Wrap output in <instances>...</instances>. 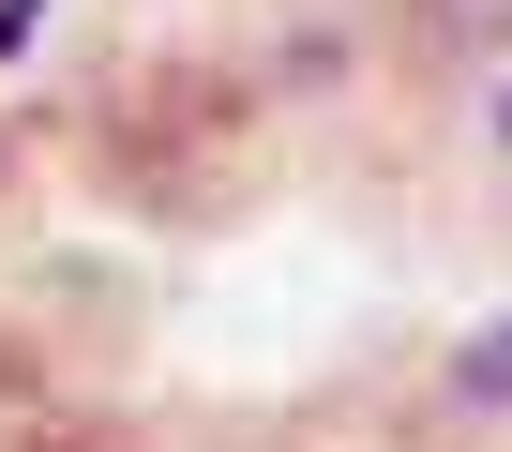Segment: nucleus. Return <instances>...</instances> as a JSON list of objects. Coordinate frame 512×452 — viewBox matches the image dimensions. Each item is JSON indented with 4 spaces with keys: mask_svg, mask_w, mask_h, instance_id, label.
I'll use <instances>...</instances> for the list:
<instances>
[{
    "mask_svg": "<svg viewBox=\"0 0 512 452\" xmlns=\"http://www.w3.org/2000/svg\"><path fill=\"white\" fill-rule=\"evenodd\" d=\"M31 31H46V0H0V61H16V46H31Z\"/></svg>",
    "mask_w": 512,
    "mask_h": 452,
    "instance_id": "obj_1",
    "label": "nucleus"
},
{
    "mask_svg": "<svg viewBox=\"0 0 512 452\" xmlns=\"http://www.w3.org/2000/svg\"><path fill=\"white\" fill-rule=\"evenodd\" d=\"M452 16H467V31H497V16H512V0H452Z\"/></svg>",
    "mask_w": 512,
    "mask_h": 452,
    "instance_id": "obj_2",
    "label": "nucleus"
}]
</instances>
